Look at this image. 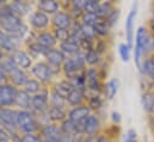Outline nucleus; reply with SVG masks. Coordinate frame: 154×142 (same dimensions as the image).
<instances>
[{
  "label": "nucleus",
  "instance_id": "1",
  "mask_svg": "<svg viewBox=\"0 0 154 142\" xmlns=\"http://www.w3.org/2000/svg\"><path fill=\"white\" fill-rule=\"evenodd\" d=\"M0 29L7 35L19 37L23 41H25L29 34L28 23H25L23 18L16 16L12 12L10 2L0 7Z\"/></svg>",
  "mask_w": 154,
  "mask_h": 142
},
{
  "label": "nucleus",
  "instance_id": "2",
  "mask_svg": "<svg viewBox=\"0 0 154 142\" xmlns=\"http://www.w3.org/2000/svg\"><path fill=\"white\" fill-rule=\"evenodd\" d=\"M41 129L37 117L31 110H17V131L20 135L38 134Z\"/></svg>",
  "mask_w": 154,
  "mask_h": 142
},
{
  "label": "nucleus",
  "instance_id": "3",
  "mask_svg": "<svg viewBox=\"0 0 154 142\" xmlns=\"http://www.w3.org/2000/svg\"><path fill=\"white\" fill-rule=\"evenodd\" d=\"M135 47H134V57L135 63L137 68H141L142 63V56L146 54L147 49L151 47V38L148 35V31L145 26H139L135 34Z\"/></svg>",
  "mask_w": 154,
  "mask_h": 142
},
{
  "label": "nucleus",
  "instance_id": "4",
  "mask_svg": "<svg viewBox=\"0 0 154 142\" xmlns=\"http://www.w3.org/2000/svg\"><path fill=\"white\" fill-rule=\"evenodd\" d=\"M30 74L32 75V78L38 80L39 82L43 86H45V87H49V85L51 86L54 79L56 78L55 74L51 71L50 66L45 61H37V62H35L34 66L30 69Z\"/></svg>",
  "mask_w": 154,
  "mask_h": 142
},
{
  "label": "nucleus",
  "instance_id": "5",
  "mask_svg": "<svg viewBox=\"0 0 154 142\" xmlns=\"http://www.w3.org/2000/svg\"><path fill=\"white\" fill-rule=\"evenodd\" d=\"M87 68L86 61L84 57V53L78 54L75 56L67 57L65 63L62 65V74L66 79L72 78L74 75H78Z\"/></svg>",
  "mask_w": 154,
  "mask_h": 142
},
{
  "label": "nucleus",
  "instance_id": "6",
  "mask_svg": "<svg viewBox=\"0 0 154 142\" xmlns=\"http://www.w3.org/2000/svg\"><path fill=\"white\" fill-rule=\"evenodd\" d=\"M85 78H86V96L100 94L103 91L102 85V76L99 71L96 67H87L85 69Z\"/></svg>",
  "mask_w": 154,
  "mask_h": 142
},
{
  "label": "nucleus",
  "instance_id": "7",
  "mask_svg": "<svg viewBox=\"0 0 154 142\" xmlns=\"http://www.w3.org/2000/svg\"><path fill=\"white\" fill-rule=\"evenodd\" d=\"M28 25L35 32L45 31V30H49V28H51V19L48 14L36 10V11H32L28 17Z\"/></svg>",
  "mask_w": 154,
  "mask_h": 142
},
{
  "label": "nucleus",
  "instance_id": "8",
  "mask_svg": "<svg viewBox=\"0 0 154 142\" xmlns=\"http://www.w3.org/2000/svg\"><path fill=\"white\" fill-rule=\"evenodd\" d=\"M66 59L67 57L65 56V54L57 47L53 49H48L44 56V61L50 66L55 76H57L59 74H62V65L65 63Z\"/></svg>",
  "mask_w": 154,
  "mask_h": 142
},
{
  "label": "nucleus",
  "instance_id": "9",
  "mask_svg": "<svg viewBox=\"0 0 154 142\" xmlns=\"http://www.w3.org/2000/svg\"><path fill=\"white\" fill-rule=\"evenodd\" d=\"M0 127L5 128L13 135L18 134L16 107H0Z\"/></svg>",
  "mask_w": 154,
  "mask_h": 142
},
{
  "label": "nucleus",
  "instance_id": "10",
  "mask_svg": "<svg viewBox=\"0 0 154 142\" xmlns=\"http://www.w3.org/2000/svg\"><path fill=\"white\" fill-rule=\"evenodd\" d=\"M49 97H50V87H44L37 94L32 96L31 98V111L35 115L47 112L49 104Z\"/></svg>",
  "mask_w": 154,
  "mask_h": 142
},
{
  "label": "nucleus",
  "instance_id": "11",
  "mask_svg": "<svg viewBox=\"0 0 154 142\" xmlns=\"http://www.w3.org/2000/svg\"><path fill=\"white\" fill-rule=\"evenodd\" d=\"M18 88L6 82L0 87V107H14Z\"/></svg>",
  "mask_w": 154,
  "mask_h": 142
},
{
  "label": "nucleus",
  "instance_id": "12",
  "mask_svg": "<svg viewBox=\"0 0 154 142\" xmlns=\"http://www.w3.org/2000/svg\"><path fill=\"white\" fill-rule=\"evenodd\" d=\"M51 19V29H67L69 30L74 23V19L67 11H59L54 16L50 17Z\"/></svg>",
  "mask_w": 154,
  "mask_h": 142
},
{
  "label": "nucleus",
  "instance_id": "13",
  "mask_svg": "<svg viewBox=\"0 0 154 142\" xmlns=\"http://www.w3.org/2000/svg\"><path fill=\"white\" fill-rule=\"evenodd\" d=\"M12 59H13V62L16 65V67L20 68V69H24V71H30L31 67L34 66V59L32 56L26 51V49H19L17 50L16 53H13L12 55Z\"/></svg>",
  "mask_w": 154,
  "mask_h": 142
},
{
  "label": "nucleus",
  "instance_id": "14",
  "mask_svg": "<svg viewBox=\"0 0 154 142\" xmlns=\"http://www.w3.org/2000/svg\"><path fill=\"white\" fill-rule=\"evenodd\" d=\"M100 125H102V122H100L99 116L94 115V113H91L82 122V131H84L85 137L86 136H96V135H98L99 130H100Z\"/></svg>",
  "mask_w": 154,
  "mask_h": 142
},
{
  "label": "nucleus",
  "instance_id": "15",
  "mask_svg": "<svg viewBox=\"0 0 154 142\" xmlns=\"http://www.w3.org/2000/svg\"><path fill=\"white\" fill-rule=\"evenodd\" d=\"M136 16H137V2H134L133 7H131V10L128 13V17L125 19V38H127V44L130 48L133 47V42H134V38H135L134 24H135Z\"/></svg>",
  "mask_w": 154,
  "mask_h": 142
},
{
  "label": "nucleus",
  "instance_id": "16",
  "mask_svg": "<svg viewBox=\"0 0 154 142\" xmlns=\"http://www.w3.org/2000/svg\"><path fill=\"white\" fill-rule=\"evenodd\" d=\"M30 78L31 76L29 75L28 72L20 69L18 67H14L12 71L8 72V82L17 88H23Z\"/></svg>",
  "mask_w": 154,
  "mask_h": 142
},
{
  "label": "nucleus",
  "instance_id": "17",
  "mask_svg": "<svg viewBox=\"0 0 154 142\" xmlns=\"http://www.w3.org/2000/svg\"><path fill=\"white\" fill-rule=\"evenodd\" d=\"M91 113H92L91 109L87 106V104H84L80 106L69 107L67 110V118L79 124V123H82Z\"/></svg>",
  "mask_w": 154,
  "mask_h": 142
},
{
  "label": "nucleus",
  "instance_id": "18",
  "mask_svg": "<svg viewBox=\"0 0 154 142\" xmlns=\"http://www.w3.org/2000/svg\"><path fill=\"white\" fill-rule=\"evenodd\" d=\"M35 42H37L39 45H42L45 49L56 48V45L59 44L51 30H45V31L37 32L36 34V38H35Z\"/></svg>",
  "mask_w": 154,
  "mask_h": 142
},
{
  "label": "nucleus",
  "instance_id": "19",
  "mask_svg": "<svg viewBox=\"0 0 154 142\" xmlns=\"http://www.w3.org/2000/svg\"><path fill=\"white\" fill-rule=\"evenodd\" d=\"M37 10L48 14L49 17L54 16L55 13H57L59 11H61V2L56 1V0H39L36 4Z\"/></svg>",
  "mask_w": 154,
  "mask_h": 142
},
{
  "label": "nucleus",
  "instance_id": "20",
  "mask_svg": "<svg viewBox=\"0 0 154 142\" xmlns=\"http://www.w3.org/2000/svg\"><path fill=\"white\" fill-rule=\"evenodd\" d=\"M10 7L12 10V12L20 17V18H24V17H29L30 13H31V4L28 2V1H24V0H14V1H11L10 2Z\"/></svg>",
  "mask_w": 154,
  "mask_h": 142
},
{
  "label": "nucleus",
  "instance_id": "21",
  "mask_svg": "<svg viewBox=\"0 0 154 142\" xmlns=\"http://www.w3.org/2000/svg\"><path fill=\"white\" fill-rule=\"evenodd\" d=\"M38 135L41 137H50V139H57L60 140L62 136V131L60 129V124L55 123H47L41 127Z\"/></svg>",
  "mask_w": 154,
  "mask_h": 142
},
{
  "label": "nucleus",
  "instance_id": "22",
  "mask_svg": "<svg viewBox=\"0 0 154 142\" xmlns=\"http://www.w3.org/2000/svg\"><path fill=\"white\" fill-rule=\"evenodd\" d=\"M66 100H67V105H68V107L80 106V105L86 104L87 96H86V92H84V91L73 90V91L68 94V97L66 98Z\"/></svg>",
  "mask_w": 154,
  "mask_h": 142
},
{
  "label": "nucleus",
  "instance_id": "23",
  "mask_svg": "<svg viewBox=\"0 0 154 142\" xmlns=\"http://www.w3.org/2000/svg\"><path fill=\"white\" fill-rule=\"evenodd\" d=\"M31 98L28 92H25L23 88H18L17 97H16V104L14 106L17 110H31Z\"/></svg>",
  "mask_w": 154,
  "mask_h": 142
},
{
  "label": "nucleus",
  "instance_id": "24",
  "mask_svg": "<svg viewBox=\"0 0 154 142\" xmlns=\"http://www.w3.org/2000/svg\"><path fill=\"white\" fill-rule=\"evenodd\" d=\"M51 90H54L56 93H59L61 97L63 98H67L68 94L74 90L73 86L71 85V82L65 78V79H61V80H57L55 82H53V85L50 86Z\"/></svg>",
  "mask_w": 154,
  "mask_h": 142
},
{
  "label": "nucleus",
  "instance_id": "25",
  "mask_svg": "<svg viewBox=\"0 0 154 142\" xmlns=\"http://www.w3.org/2000/svg\"><path fill=\"white\" fill-rule=\"evenodd\" d=\"M47 117H48L50 123L60 124V123H62L67 118V110L49 106L48 110H47Z\"/></svg>",
  "mask_w": 154,
  "mask_h": 142
},
{
  "label": "nucleus",
  "instance_id": "26",
  "mask_svg": "<svg viewBox=\"0 0 154 142\" xmlns=\"http://www.w3.org/2000/svg\"><path fill=\"white\" fill-rule=\"evenodd\" d=\"M57 48L65 54L66 57H72V56H75L78 54H81V53H82L81 49H80V45L77 44V43L71 42V41L60 43Z\"/></svg>",
  "mask_w": 154,
  "mask_h": 142
},
{
  "label": "nucleus",
  "instance_id": "27",
  "mask_svg": "<svg viewBox=\"0 0 154 142\" xmlns=\"http://www.w3.org/2000/svg\"><path fill=\"white\" fill-rule=\"evenodd\" d=\"M49 104L50 106L57 107V109H62V110H68L67 105V100L66 98L61 97L59 93H56L54 90L50 88V97H49Z\"/></svg>",
  "mask_w": 154,
  "mask_h": 142
},
{
  "label": "nucleus",
  "instance_id": "28",
  "mask_svg": "<svg viewBox=\"0 0 154 142\" xmlns=\"http://www.w3.org/2000/svg\"><path fill=\"white\" fill-rule=\"evenodd\" d=\"M25 47H26V51L32 56L34 60H35V59H39V57L44 59L45 53H47V50H48V49L43 48L42 45H39L37 42H31V43L26 44Z\"/></svg>",
  "mask_w": 154,
  "mask_h": 142
},
{
  "label": "nucleus",
  "instance_id": "29",
  "mask_svg": "<svg viewBox=\"0 0 154 142\" xmlns=\"http://www.w3.org/2000/svg\"><path fill=\"white\" fill-rule=\"evenodd\" d=\"M44 87H45V86H43L38 80H36L35 78L31 76V78L28 80V82L24 85L23 90H24L25 92H28L30 96H35V94H37L38 92H41Z\"/></svg>",
  "mask_w": 154,
  "mask_h": 142
},
{
  "label": "nucleus",
  "instance_id": "30",
  "mask_svg": "<svg viewBox=\"0 0 154 142\" xmlns=\"http://www.w3.org/2000/svg\"><path fill=\"white\" fill-rule=\"evenodd\" d=\"M93 29H94V31H96L97 37H105V36L109 35L111 28H110V25L108 24L106 19L98 18V20H97L96 24L93 25Z\"/></svg>",
  "mask_w": 154,
  "mask_h": 142
},
{
  "label": "nucleus",
  "instance_id": "31",
  "mask_svg": "<svg viewBox=\"0 0 154 142\" xmlns=\"http://www.w3.org/2000/svg\"><path fill=\"white\" fill-rule=\"evenodd\" d=\"M71 85L73 86L74 90H80V91H84L86 92V78H85V71L78 75H74L72 78H68L67 79Z\"/></svg>",
  "mask_w": 154,
  "mask_h": 142
},
{
  "label": "nucleus",
  "instance_id": "32",
  "mask_svg": "<svg viewBox=\"0 0 154 142\" xmlns=\"http://www.w3.org/2000/svg\"><path fill=\"white\" fill-rule=\"evenodd\" d=\"M141 102H142L143 109H145L148 113H154V92H152V91L145 92V93L142 94Z\"/></svg>",
  "mask_w": 154,
  "mask_h": 142
},
{
  "label": "nucleus",
  "instance_id": "33",
  "mask_svg": "<svg viewBox=\"0 0 154 142\" xmlns=\"http://www.w3.org/2000/svg\"><path fill=\"white\" fill-rule=\"evenodd\" d=\"M84 57H85V61H86V66H88V67H94V66L99 65V62H100V55L94 49L85 51Z\"/></svg>",
  "mask_w": 154,
  "mask_h": 142
},
{
  "label": "nucleus",
  "instance_id": "34",
  "mask_svg": "<svg viewBox=\"0 0 154 142\" xmlns=\"http://www.w3.org/2000/svg\"><path fill=\"white\" fill-rule=\"evenodd\" d=\"M103 90H104V93H105L108 99H114L115 96L117 94V91H118V81H117V79L109 80Z\"/></svg>",
  "mask_w": 154,
  "mask_h": 142
},
{
  "label": "nucleus",
  "instance_id": "35",
  "mask_svg": "<svg viewBox=\"0 0 154 142\" xmlns=\"http://www.w3.org/2000/svg\"><path fill=\"white\" fill-rule=\"evenodd\" d=\"M114 10H115V7H114V4L111 1H103V2L99 4V10H98L97 16L99 18L106 19Z\"/></svg>",
  "mask_w": 154,
  "mask_h": 142
},
{
  "label": "nucleus",
  "instance_id": "36",
  "mask_svg": "<svg viewBox=\"0 0 154 142\" xmlns=\"http://www.w3.org/2000/svg\"><path fill=\"white\" fill-rule=\"evenodd\" d=\"M140 71L143 74H146L149 78L154 79V56H151L148 59H145L141 63V68Z\"/></svg>",
  "mask_w": 154,
  "mask_h": 142
},
{
  "label": "nucleus",
  "instance_id": "37",
  "mask_svg": "<svg viewBox=\"0 0 154 142\" xmlns=\"http://www.w3.org/2000/svg\"><path fill=\"white\" fill-rule=\"evenodd\" d=\"M87 106L91 109V111L94 110H99L103 105V99L100 97V94H93V96H87V100H86Z\"/></svg>",
  "mask_w": 154,
  "mask_h": 142
},
{
  "label": "nucleus",
  "instance_id": "38",
  "mask_svg": "<svg viewBox=\"0 0 154 142\" xmlns=\"http://www.w3.org/2000/svg\"><path fill=\"white\" fill-rule=\"evenodd\" d=\"M51 31H53V34H54L59 44L69 41V37H71V31L69 30H67V29H51Z\"/></svg>",
  "mask_w": 154,
  "mask_h": 142
},
{
  "label": "nucleus",
  "instance_id": "39",
  "mask_svg": "<svg viewBox=\"0 0 154 142\" xmlns=\"http://www.w3.org/2000/svg\"><path fill=\"white\" fill-rule=\"evenodd\" d=\"M98 16L94 13H88V12H84V14L80 18V23L82 25H88V26H93L96 24V22L98 20Z\"/></svg>",
  "mask_w": 154,
  "mask_h": 142
},
{
  "label": "nucleus",
  "instance_id": "40",
  "mask_svg": "<svg viewBox=\"0 0 154 142\" xmlns=\"http://www.w3.org/2000/svg\"><path fill=\"white\" fill-rule=\"evenodd\" d=\"M99 1L97 0H84V12H88V13H98L99 10Z\"/></svg>",
  "mask_w": 154,
  "mask_h": 142
},
{
  "label": "nucleus",
  "instance_id": "41",
  "mask_svg": "<svg viewBox=\"0 0 154 142\" xmlns=\"http://www.w3.org/2000/svg\"><path fill=\"white\" fill-rule=\"evenodd\" d=\"M130 47L127 43H121L118 45V53L123 62H128L130 60Z\"/></svg>",
  "mask_w": 154,
  "mask_h": 142
},
{
  "label": "nucleus",
  "instance_id": "42",
  "mask_svg": "<svg viewBox=\"0 0 154 142\" xmlns=\"http://www.w3.org/2000/svg\"><path fill=\"white\" fill-rule=\"evenodd\" d=\"M81 32L85 38H90V39H96L97 35L96 31L93 29V26H88V25H82L81 24Z\"/></svg>",
  "mask_w": 154,
  "mask_h": 142
},
{
  "label": "nucleus",
  "instance_id": "43",
  "mask_svg": "<svg viewBox=\"0 0 154 142\" xmlns=\"http://www.w3.org/2000/svg\"><path fill=\"white\" fill-rule=\"evenodd\" d=\"M13 136L14 135L12 133H10L5 128L0 127V142H13Z\"/></svg>",
  "mask_w": 154,
  "mask_h": 142
},
{
  "label": "nucleus",
  "instance_id": "44",
  "mask_svg": "<svg viewBox=\"0 0 154 142\" xmlns=\"http://www.w3.org/2000/svg\"><path fill=\"white\" fill-rule=\"evenodd\" d=\"M93 49H94L99 55H102V54L105 51V49H106V43H105V41L102 39V38H96Z\"/></svg>",
  "mask_w": 154,
  "mask_h": 142
},
{
  "label": "nucleus",
  "instance_id": "45",
  "mask_svg": "<svg viewBox=\"0 0 154 142\" xmlns=\"http://www.w3.org/2000/svg\"><path fill=\"white\" fill-rule=\"evenodd\" d=\"M118 18H119V10L115 8V10L110 13V16L106 18V22H108V24L110 25V28H112L116 23L118 22Z\"/></svg>",
  "mask_w": 154,
  "mask_h": 142
},
{
  "label": "nucleus",
  "instance_id": "46",
  "mask_svg": "<svg viewBox=\"0 0 154 142\" xmlns=\"http://www.w3.org/2000/svg\"><path fill=\"white\" fill-rule=\"evenodd\" d=\"M124 142H139L137 141V133L134 129L127 130L124 135Z\"/></svg>",
  "mask_w": 154,
  "mask_h": 142
},
{
  "label": "nucleus",
  "instance_id": "47",
  "mask_svg": "<svg viewBox=\"0 0 154 142\" xmlns=\"http://www.w3.org/2000/svg\"><path fill=\"white\" fill-rule=\"evenodd\" d=\"M84 139L80 137H75V136H71V135H62L60 142H81Z\"/></svg>",
  "mask_w": 154,
  "mask_h": 142
},
{
  "label": "nucleus",
  "instance_id": "48",
  "mask_svg": "<svg viewBox=\"0 0 154 142\" xmlns=\"http://www.w3.org/2000/svg\"><path fill=\"white\" fill-rule=\"evenodd\" d=\"M0 82H2V84L8 82V73L5 71L1 66H0Z\"/></svg>",
  "mask_w": 154,
  "mask_h": 142
},
{
  "label": "nucleus",
  "instance_id": "49",
  "mask_svg": "<svg viewBox=\"0 0 154 142\" xmlns=\"http://www.w3.org/2000/svg\"><path fill=\"white\" fill-rule=\"evenodd\" d=\"M111 119H112V122H114V123L118 124V123L121 122V119H122L121 113H119V112H117V111H114V112L111 113Z\"/></svg>",
  "mask_w": 154,
  "mask_h": 142
},
{
  "label": "nucleus",
  "instance_id": "50",
  "mask_svg": "<svg viewBox=\"0 0 154 142\" xmlns=\"http://www.w3.org/2000/svg\"><path fill=\"white\" fill-rule=\"evenodd\" d=\"M81 142H98V135L96 136H86Z\"/></svg>",
  "mask_w": 154,
  "mask_h": 142
},
{
  "label": "nucleus",
  "instance_id": "51",
  "mask_svg": "<svg viewBox=\"0 0 154 142\" xmlns=\"http://www.w3.org/2000/svg\"><path fill=\"white\" fill-rule=\"evenodd\" d=\"M42 142H60L57 139H50V137H42Z\"/></svg>",
  "mask_w": 154,
  "mask_h": 142
},
{
  "label": "nucleus",
  "instance_id": "52",
  "mask_svg": "<svg viewBox=\"0 0 154 142\" xmlns=\"http://www.w3.org/2000/svg\"><path fill=\"white\" fill-rule=\"evenodd\" d=\"M4 56H5V53H4V51L0 49V62H1V60L4 59Z\"/></svg>",
  "mask_w": 154,
  "mask_h": 142
},
{
  "label": "nucleus",
  "instance_id": "53",
  "mask_svg": "<svg viewBox=\"0 0 154 142\" xmlns=\"http://www.w3.org/2000/svg\"><path fill=\"white\" fill-rule=\"evenodd\" d=\"M1 85H2V82H0V87H1Z\"/></svg>",
  "mask_w": 154,
  "mask_h": 142
}]
</instances>
